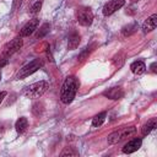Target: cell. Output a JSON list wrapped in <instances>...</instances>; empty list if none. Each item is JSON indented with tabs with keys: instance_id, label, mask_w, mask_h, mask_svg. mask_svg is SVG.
<instances>
[{
	"instance_id": "cell-1",
	"label": "cell",
	"mask_w": 157,
	"mask_h": 157,
	"mask_svg": "<svg viewBox=\"0 0 157 157\" xmlns=\"http://www.w3.org/2000/svg\"><path fill=\"white\" fill-rule=\"evenodd\" d=\"M78 80L75 76H67L61 86V91H60V101L64 104H70L77 92L78 88Z\"/></svg>"
},
{
	"instance_id": "cell-2",
	"label": "cell",
	"mask_w": 157,
	"mask_h": 157,
	"mask_svg": "<svg viewBox=\"0 0 157 157\" xmlns=\"http://www.w3.org/2000/svg\"><path fill=\"white\" fill-rule=\"evenodd\" d=\"M48 87H49V83L47 81H44V80L38 81V82H34V83L27 86L23 90V94L27 98H39L48 90Z\"/></svg>"
},
{
	"instance_id": "cell-3",
	"label": "cell",
	"mask_w": 157,
	"mask_h": 157,
	"mask_svg": "<svg viewBox=\"0 0 157 157\" xmlns=\"http://www.w3.org/2000/svg\"><path fill=\"white\" fill-rule=\"evenodd\" d=\"M44 65V60L43 59H33L32 61H29L28 64H26L25 66H22L20 70H18V72H17V75H16V78H25V77H27V76H29V75H32L33 72H36L37 70H39L42 66Z\"/></svg>"
},
{
	"instance_id": "cell-4",
	"label": "cell",
	"mask_w": 157,
	"mask_h": 157,
	"mask_svg": "<svg viewBox=\"0 0 157 157\" xmlns=\"http://www.w3.org/2000/svg\"><path fill=\"white\" fill-rule=\"evenodd\" d=\"M135 131H136L135 126H128V128H123L120 130H117V131L112 132L108 136V144H110V145L118 144V142L123 141L124 139H126V137L131 136L132 134H135Z\"/></svg>"
},
{
	"instance_id": "cell-5",
	"label": "cell",
	"mask_w": 157,
	"mask_h": 157,
	"mask_svg": "<svg viewBox=\"0 0 157 157\" xmlns=\"http://www.w3.org/2000/svg\"><path fill=\"white\" fill-rule=\"evenodd\" d=\"M76 18L81 26H90L93 21V13L90 7H80L76 11Z\"/></svg>"
},
{
	"instance_id": "cell-6",
	"label": "cell",
	"mask_w": 157,
	"mask_h": 157,
	"mask_svg": "<svg viewBox=\"0 0 157 157\" xmlns=\"http://www.w3.org/2000/svg\"><path fill=\"white\" fill-rule=\"evenodd\" d=\"M22 44H23V42H22L21 37L12 39L10 43H7V44L4 47V49H2V58H9V56H11L13 53H16V52L22 47Z\"/></svg>"
},
{
	"instance_id": "cell-7",
	"label": "cell",
	"mask_w": 157,
	"mask_h": 157,
	"mask_svg": "<svg viewBox=\"0 0 157 157\" xmlns=\"http://www.w3.org/2000/svg\"><path fill=\"white\" fill-rule=\"evenodd\" d=\"M125 5V0H110L103 6V15L109 16Z\"/></svg>"
},
{
	"instance_id": "cell-8",
	"label": "cell",
	"mask_w": 157,
	"mask_h": 157,
	"mask_svg": "<svg viewBox=\"0 0 157 157\" xmlns=\"http://www.w3.org/2000/svg\"><path fill=\"white\" fill-rule=\"evenodd\" d=\"M38 25H39V20H38V18H32V20H29V21L22 27V29L20 31V37L22 38V37H28V36H31V34L37 29Z\"/></svg>"
},
{
	"instance_id": "cell-9",
	"label": "cell",
	"mask_w": 157,
	"mask_h": 157,
	"mask_svg": "<svg viewBox=\"0 0 157 157\" xmlns=\"http://www.w3.org/2000/svg\"><path fill=\"white\" fill-rule=\"evenodd\" d=\"M141 145H142V140L141 139H132V140H130L128 144H125L124 145V147H123V152L124 153H132V152H135V151H137L140 147H141Z\"/></svg>"
},
{
	"instance_id": "cell-10",
	"label": "cell",
	"mask_w": 157,
	"mask_h": 157,
	"mask_svg": "<svg viewBox=\"0 0 157 157\" xmlns=\"http://www.w3.org/2000/svg\"><path fill=\"white\" fill-rule=\"evenodd\" d=\"M103 96L110 99H120L124 96V91L121 87H112L103 92Z\"/></svg>"
},
{
	"instance_id": "cell-11",
	"label": "cell",
	"mask_w": 157,
	"mask_h": 157,
	"mask_svg": "<svg viewBox=\"0 0 157 157\" xmlns=\"http://www.w3.org/2000/svg\"><path fill=\"white\" fill-rule=\"evenodd\" d=\"M156 26H157V15L153 13L150 17H147V20L144 22L142 31H144V33H148V32L153 31L156 28Z\"/></svg>"
},
{
	"instance_id": "cell-12",
	"label": "cell",
	"mask_w": 157,
	"mask_h": 157,
	"mask_svg": "<svg viewBox=\"0 0 157 157\" xmlns=\"http://www.w3.org/2000/svg\"><path fill=\"white\" fill-rule=\"evenodd\" d=\"M130 70H131L135 75H142V74L146 71V65H145L144 61L137 60V61H134V63L130 65Z\"/></svg>"
},
{
	"instance_id": "cell-13",
	"label": "cell",
	"mask_w": 157,
	"mask_h": 157,
	"mask_svg": "<svg viewBox=\"0 0 157 157\" xmlns=\"http://www.w3.org/2000/svg\"><path fill=\"white\" fill-rule=\"evenodd\" d=\"M80 44V34L76 33V32H72L70 36H69V42H67V48L70 50H74L78 47Z\"/></svg>"
},
{
	"instance_id": "cell-14",
	"label": "cell",
	"mask_w": 157,
	"mask_h": 157,
	"mask_svg": "<svg viewBox=\"0 0 157 157\" xmlns=\"http://www.w3.org/2000/svg\"><path fill=\"white\" fill-rule=\"evenodd\" d=\"M27 126H28V120H27V118H25V117L18 118V119L16 120V123H15V129H16V131H17L18 134H22V132L27 129Z\"/></svg>"
},
{
	"instance_id": "cell-15",
	"label": "cell",
	"mask_w": 157,
	"mask_h": 157,
	"mask_svg": "<svg viewBox=\"0 0 157 157\" xmlns=\"http://www.w3.org/2000/svg\"><path fill=\"white\" fill-rule=\"evenodd\" d=\"M156 123H157V121H156V119H155V118H153V119H151V120H148V121L142 126V130H141V131H142V135H144V136L148 135V134H150V132L156 128Z\"/></svg>"
},
{
	"instance_id": "cell-16",
	"label": "cell",
	"mask_w": 157,
	"mask_h": 157,
	"mask_svg": "<svg viewBox=\"0 0 157 157\" xmlns=\"http://www.w3.org/2000/svg\"><path fill=\"white\" fill-rule=\"evenodd\" d=\"M105 117H107V113H105V112H102V113L97 114V115L93 118V120H92V126H94V128L101 126V125L104 123Z\"/></svg>"
},
{
	"instance_id": "cell-17",
	"label": "cell",
	"mask_w": 157,
	"mask_h": 157,
	"mask_svg": "<svg viewBox=\"0 0 157 157\" xmlns=\"http://www.w3.org/2000/svg\"><path fill=\"white\" fill-rule=\"evenodd\" d=\"M136 29H137V23H130V25H128V26L123 27L121 33H123V36L128 37V36H131L132 33H135V32H136Z\"/></svg>"
},
{
	"instance_id": "cell-18",
	"label": "cell",
	"mask_w": 157,
	"mask_h": 157,
	"mask_svg": "<svg viewBox=\"0 0 157 157\" xmlns=\"http://www.w3.org/2000/svg\"><path fill=\"white\" fill-rule=\"evenodd\" d=\"M49 23H44L42 27H40V29H39V32H38V34H37V38H42V37H44L48 32H49Z\"/></svg>"
},
{
	"instance_id": "cell-19",
	"label": "cell",
	"mask_w": 157,
	"mask_h": 157,
	"mask_svg": "<svg viewBox=\"0 0 157 157\" xmlns=\"http://www.w3.org/2000/svg\"><path fill=\"white\" fill-rule=\"evenodd\" d=\"M77 155H78V152L75 151L74 147H66V148L60 153V156H77Z\"/></svg>"
},
{
	"instance_id": "cell-20",
	"label": "cell",
	"mask_w": 157,
	"mask_h": 157,
	"mask_svg": "<svg viewBox=\"0 0 157 157\" xmlns=\"http://www.w3.org/2000/svg\"><path fill=\"white\" fill-rule=\"evenodd\" d=\"M42 7V1H37L33 4V6L31 7V13H37Z\"/></svg>"
},
{
	"instance_id": "cell-21",
	"label": "cell",
	"mask_w": 157,
	"mask_h": 157,
	"mask_svg": "<svg viewBox=\"0 0 157 157\" xmlns=\"http://www.w3.org/2000/svg\"><path fill=\"white\" fill-rule=\"evenodd\" d=\"M6 64H7V59H5V58H4V59H1V61H0V69H1L2 66H5Z\"/></svg>"
},
{
	"instance_id": "cell-22",
	"label": "cell",
	"mask_w": 157,
	"mask_h": 157,
	"mask_svg": "<svg viewBox=\"0 0 157 157\" xmlns=\"http://www.w3.org/2000/svg\"><path fill=\"white\" fill-rule=\"evenodd\" d=\"M6 97V92L5 91H2V92H0V103L2 102V99Z\"/></svg>"
},
{
	"instance_id": "cell-23",
	"label": "cell",
	"mask_w": 157,
	"mask_h": 157,
	"mask_svg": "<svg viewBox=\"0 0 157 157\" xmlns=\"http://www.w3.org/2000/svg\"><path fill=\"white\" fill-rule=\"evenodd\" d=\"M151 70H152L153 72H156V63H152V64H151Z\"/></svg>"
},
{
	"instance_id": "cell-24",
	"label": "cell",
	"mask_w": 157,
	"mask_h": 157,
	"mask_svg": "<svg viewBox=\"0 0 157 157\" xmlns=\"http://www.w3.org/2000/svg\"><path fill=\"white\" fill-rule=\"evenodd\" d=\"M13 1H15V2H17V1H18V0H13Z\"/></svg>"
}]
</instances>
